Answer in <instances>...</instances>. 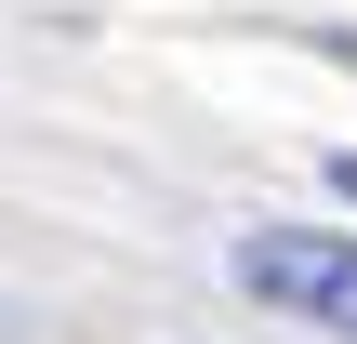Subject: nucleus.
<instances>
[{"instance_id": "obj_1", "label": "nucleus", "mask_w": 357, "mask_h": 344, "mask_svg": "<svg viewBox=\"0 0 357 344\" xmlns=\"http://www.w3.org/2000/svg\"><path fill=\"white\" fill-rule=\"evenodd\" d=\"M238 278L318 331H357V239H305V225H252L238 239Z\"/></svg>"}, {"instance_id": "obj_2", "label": "nucleus", "mask_w": 357, "mask_h": 344, "mask_svg": "<svg viewBox=\"0 0 357 344\" xmlns=\"http://www.w3.org/2000/svg\"><path fill=\"white\" fill-rule=\"evenodd\" d=\"M331 186H344V199H357V146H344V159H331Z\"/></svg>"}]
</instances>
